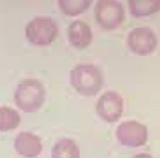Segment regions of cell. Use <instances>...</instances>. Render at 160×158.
Here are the masks:
<instances>
[{"label":"cell","instance_id":"cell-3","mask_svg":"<svg viewBox=\"0 0 160 158\" xmlns=\"http://www.w3.org/2000/svg\"><path fill=\"white\" fill-rule=\"evenodd\" d=\"M56 21L48 17H37L30 21L25 29V35L31 44L47 46L52 44L58 35Z\"/></svg>","mask_w":160,"mask_h":158},{"label":"cell","instance_id":"cell-1","mask_svg":"<svg viewBox=\"0 0 160 158\" xmlns=\"http://www.w3.org/2000/svg\"><path fill=\"white\" fill-rule=\"evenodd\" d=\"M70 77L71 85L83 96H94L103 86L102 72L94 65H78L71 70Z\"/></svg>","mask_w":160,"mask_h":158},{"label":"cell","instance_id":"cell-14","mask_svg":"<svg viewBox=\"0 0 160 158\" xmlns=\"http://www.w3.org/2000/svg\"><path fill=\"white\" fill-rule=\"evenodd\" d=\"M132 158H153L150 154L147 153H140L134 156Z\"/></svg>","mask_w":160,"mask_h":158},{"label":"cell","instance_id":"cell-9","mask_svg":"<svg viewBox=\"0 0 160 158\" xmlns=\"http://www.w3.org/2000/svg\"><path fill=\"white\" fill-rule=\"evenodd\" d=\"M68 36L70 44L78 49L88 47L93 39L90 26L81 20H75L71 23L68 27Z\"/></svg>","mask_w":160,"mask_h":158},{"label":"cell","instance_id":"cell-6","mask_svg":"<svg viewBox=\"0 0 160 158\" xmlns=\"http://www.w3.org/2000/svg\"><path fill=\"white\" fill-rule=\"evenodd\" d=\"M116 136L122 145L138 147L146 144L148 136L147 127L135 120L124 121L118 127Z\"/></svg>","mask_w":160,"mask_h":158},{"label":"cell","instance_id":"cell-2","mask_svg":"<svg viewBox=\"0 0 160 158\" xmlns=\"http://www.w3.org/2000/svg\"><path fill=\"white\" fill-rule=\"evenodd\" d=\"M46 90L42 82L36 79L22 80L18 85L14 95L16 105L25 112H36L43 105Z\"/></svg>","mask_w":160,"mask_h":158},{"label":"cell","instance_id":"cell-13","mask_svg":"<svg viewBox=\"0 0 160 158\" xmlns=\"http://www.w3.org/2000/svg\"><path fill=\"white\" fill-rule=\"evenodd\" d=\"M20 121V115L17 111L10 107L0 108V130L1 131L15 129L19 126Z\"/></svg>","mask_w":160,"mask_h":158},{"label":"cell","instance_id":"cell-11","mask_svg":"<svg viewBox=\"0 0 160 158\" xmlns=\"http://www.w3.org/2000/svg\"><path fill=\"white\" fill-rule=\"evenodd\" d=\"M51 158H80L79 148L73 140L61 139L52 148Z\"/></svg>","mask_w":160,"mask_h":158},{"label":"cell","instance_id":"cell-5","mask_svg":"<svg viewBox=\"0 0 160 158\" xmlns=\"http://www.w3.org/2000/svg\"><path fill=\"white\" fill-rule=\"evenodd\" d=\"M127 45L133 53L146 56L155 51L158 39L152 29L149 27H139L135 28L129 33Z\"/></svg>","mask_w":160,"mask_h":158},{"label":"cell","instance_id":"cell-8","mask_svg":"<svg viewBox=\"0 0 160 158\" xmlns=\"http://www.w3.org/2000/svg\"><path fill=\"white\" fill-rule=\"evenodd\" d=\"M14 146L18 154L28 158H36L43 150L41 138L29 132H22L17 136Z\"/></svg>","mask_w":160,"mask_h":158},{"label":"cell","instance_id":"cell-12","mask_svg":"<svg viewBox=\"0 0 160 158\" xmlns=\"http://www.w3.org/2000/svg\"><path fill=\"white\" fill-rule=\"evenodd\" d=\"M93 2L92 0H59L58 2L59 8L63 14L68 16L73 17L85 13Z\"/></svg>","mask_w":160,"mask_h":158},{"label":"cell","instance_id":"cell-10","mask_svg":"<svg viewBox=\"0 0 160 158\" xmlns=\"http://www.w3.org/2000/svg\"><path fill=\"white\" fill-rule=\"evenodd\" d=\"M128 4L131 15L137 18L148 16L160 11V0H130Z\"/></svg>","mask_w":160,"mask_h":158},{"label":"cell","instance_id":"cell-7","mask_svg":"<svg viewBox=\"0 0 160 158\" xmlns=\"http://www.w3.org/2000/svg\"><path fill=\"white\" fill-rule=\"evenodd\" d=\"M97 114L104 121L115 123L119 120L123 110V100L115 91H107L97 100Z\"/></svg>","mask_w":160,"mask_h":158},{"label":"cell","instance_id":"cell-4","mask_svg":"<svg viewBox=\"0 0 160 158\" xmlns=\"http://www.w3.org/2000/svg\"><path fill=\"white\" fill-rule=\"evenodd\" d=\"M95 20L105 30H116L120 27L125 19L123 5L114 0H99L94 9Z\"/></svg>","mask_w":160,"mask_h":158}]
</instances>
